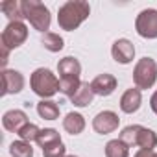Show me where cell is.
<instances>
[{"label":"cell","instance_id":"6da1fadb","mask_svg":"<svg viewBox=\"0 0 157 157\" xmlns=\"http://www.w3.org/2000/svg\"><path fill=\"white\" fill-rule=\"evenodd\" d=\"M91 15V6L83 0H68L57 11V24L65 32H74L80 28Z\"/></svg>","mask_w":157,"mask_h":157},{"label":"cell","instance_id":"7a4b0ae2","mask_svg":"<svg viewBox=\"0 0 157 157\" xmlns=\"http://www.w3.org/2000/svg\"><path fill=\"white\" fill-rule=\"evenodd\" d=\"M30 87L43 100H50L54 94L59 93V78L50 68L41 67V68H35L33 74L30 76Z\"/></svg>","mask_w":157,"mask_h":157},{"label":"cell","instance_id":"3957f363","mask_svg":"<svg viewBox=\"0 0 157 157\" xmlns=\"http://www.w3.org/2000/svg\"><path fill=\"white\" fill-rule=\"evenodd\" d=\"M22 13H24V19L33 26V30L41 33H46V30H50L52 15L43 2H39V0H22Z\"/></svg>","mask_w":157,"mask_h":157},{"label":"cell","instance_id":"277c9868","mask_svg":"<svg viewBox=\"0 0 157 157\" xmlns=\"http://www.w3.org/2000/svg\"><path fill=\"white\" fill-rule=\"evenodd\" d=\"M157 82V63L153 57L144 56L137 61L135 68H133V83L137 89L146 91L151 89Z\"/></svg>","mask_w":157,"mask_h":157},{"label":"cell","instance_id":"5b68a950","mask_svg":"<svg viewBox=\"0 0 157 157\" xmlns=\"http://www.w3.org/2000/svg\"><path fill=\"white\" fill-rule=\"evenodd\" d=\"M26 39H28V26L24 22H8V26L2 30V35H0L2 46L10 50L22 46Z\"/></svg>","mask_w":157,"mask_h":157},{"label":"cell","instance_id":"8992f818","mask_svg":"<svg viewBox=\"0 0 157 157\" xmlns=\"http://www.w3.org/2000/svg\"><path fill=\"white\" fill-rule=\"evenodd\" d=\"M135 30L142 39H157V10H142L135 19Z\"/></svg>","mask_w":157,"mask_h":157},{"label":"cell","instance_id":"52a82bcc","mask_svg":"<svg viewBox=\"0 0 157 157\" xmlns=\"http://www.w3.org/2000/svg\"><path fill=\"white\" fill-rule=\"evenodd\" d=\"M118 124H120V118L115 111H100L94 118H93V129L98 133V135H107V133H113L118 129Z\"/></svg>","mask_w":157,"mask_h":157},{"label":"cell","instance_id":"ba28073f","mask_svg":"<svg viewBox=\"0 0 157 157\" xmlns=\"http://www.w3.org/2000/svg\"><path fill=\"white\" fill-rule=\"evenodd\" d=\"M24 85H26V80L19 70H11V68L2 70V94L4 96L19 94L24 89Z\"/></svg>","mask_w":157,"mask_h":157},{"label":"cell","instance_id":"9c48e42d","mask_svg":"<svg viewBox=\"0 0 157 157\" xmlns=\"http://www.w3.org/2000/svg\"><path fill=\"white\" fill-rule=\"evenodd\" d=\"M117 78L109 72H104V74H98L94 80L91 82V89L94 93V96H111L115 91H117Z\"/></svg>","mask_w":157,"mask_h":157},{"label":"cell","instance_id":"30bf717a","mask_svg":"<svg viewBox=\"0 0 157 157\" xmlns=\"http://www.w3.org/2000/svg\"><path fill=\"white\" fill-rule=\"evenodd\" d=\"M111 56L120 65H129L135 57V46L129 39H117L111 46Z\"/></svg>","mask_w":157,"mask_h":157},{"label":"cell","instance_id":"8fae6325","mask_svg":"<svg viewBox=\"0 0 157 157\" xmlns=\"http://www.w3.org/2000/svg\"><path fill=\"white\" fill-rule=\"evenodd\" d=\"M28 124V115L22 109H10L4 113L2 117V126L4 129L11 131V133H19L21 128H24Z\"/></svg>","mask_w":157,"mask_h":157},{"label":"cell","instance_id":"7c38bea8","mask_svg":"<svg viewBox=\"0 0 157 157\" xmlns=\"http://www.w3.org/2000/svg\"><path fill=\"white\" fill-rule=\"evenodd\" d=\"M140 104H142V94H140V89L137 87H131L128 89L122 96H120V109L122 113L126 115H133L140 109Z\"/></svg>","mask_w":157,"mask_h":157},{"label":"cell","instance_id":"4fadbf2b","mask_svg":"<svg viewBox=\"0 0 157 157\" xmlns=\"http://www.w3.org/2000/svg\"><path fill=\"white\" fill-rule=\"evenodd\" d=\"M57 72H59V80H63V78H78V80H80V76H82V63L78 61L76 57H72V56H67V57L59 59Z\"/></svg>","mask_w":157,"mask_h":157},{"label":"cell","instance_id":"5bb4252c","mask_svg":"<svg viewBox=\"0 0 157 157\" xmlns=\"http://www.w3.org/2000/svg\"><path fill=\"white\" fill-rule=\"evenodd\" d=\"M63 129L68 135H80V133H83V129H85V118H83V115L82 113H76V111L67 113V117L63 118Z\"/></svg>","mask_w":157,"mask_h":157},{"label":"cell","instance_id":"9a60e30c","mask_svg":"<svg viewBox=\"0 0 157 157\" xmlns=\"http://www.w3.org/2000/svg\"><path fill=\"white\" fill-rule=\"evenodd\" d=\"M93 98H94V93L91 89V83L89 82H82L80 89L70 96V102L74 104V107H89L93 104Z\"/></svg>","mask_w":157,"mask_h":157},{"label":"cell","instance_id":"2e32d148","mask_svg":"<svg viewBox=\"0 0 157 157\" xmlns=\"http://www.w3.org/2000/svg\"><path fill=\"white\" fill-rule=\"evenodd\" d=\"M0 10L10 19V22H22V19H24L22 2H19V0H6V2L0 4Z\"/></svg>","mask_w":157,"mask_h":157},{"label":"cell","instance_id":"e0dca14e","mask_svg":"<svg viewBox=\"0 0 157 157\" xmlns=\"http://www.w3.org/2000/svg\"><path fill=\"white\" fill-rule=\"evenodd\" d=\"M37 115L44 120H57L59 118V105L54 100H41L37 102Z\"/></svg>","mask_w":157,"mask_h":157},{"label":"cell","instance_id":"ac0fdd59","mask_svg":"<svg viewBox=\"0 0 157 157\" xmlns=\"http://www.w3.org/2000/svg\"><path fill=\"white\" fill-rule=\"evenodd\" d=\"M137 146L139 150H153L157 146V133L150 128H140L137 135Z\"/></svg>","mask_w":157,"mask_h":157},{"label":"cell","instance_id":"d6986e66","mask_svg":"<svg viewBox=\"0 0 157 157\" xmlns=\"http://www.w3.org/2000/svg\"><path fill=\"white\" fill-rule=\"evenodd\" d=\"M41 44L48 50V52H61L63 46H65V41L59 33H54V32H46L43 33L41 37Z\"/></svg>","mask_w":157,"mask_h":157},{"label":"cell","instance_id":"ffe728a7","mask_svg":"<svg viewBox=\"0 0 157 157\" xmlns=\"http://www.w3.org/2000/svg\"><path fill=\"white\" fill-rule=\"evenodd\" d=\"M105 157H129V146L120 139H113L105 144Z\"/></svg>","mask_w":157,"mask_h":157},{"label":"cell","instance_id":"44dd1931","mask_svg":"<svg viewBox=\"0 0 157 157\" xmlns=\"http://www.w3.org/2000/svg\"><path fill=\"white\" fill-rule=\"evenodd\" d=\"M35 142L39 144V148L44 150V148H48V146H52L56 142H61V135L54 128H44V129H41V133H39V137H37Z\"/></svg>","mask_w":157,"mask_h":157},{"label":"cell","instance_id":"7402d4cb","mask_svg":"<svg viewBox=\"0 0 157 157\" xmlns=\"http://www.w3.org/2000/svg\"><path fill=\"white\" fill-rule=\"evenodd\" d=\"M10 153L11 157H33V148H32V142H26V140H13L10 144Z\"/></svg>","mask_w":157,"mask_h":157},{"label":"cell","instance_id":"603a6c76","mask_svg":"<svg viewBox=\"0 0 157 157\" xmlns=\"http://www.w3.org/2000/svg\"><path fill=\"white\" fill-rule=\"evenodd\" d=\"M80 85H82V80H78V78H63V80H59V93L70 98L80 89Z\"/></svg>","mask_w":157,"mask_h":157},{"label":"cell","instance_id":"cb8c5ba5","mask_svg":"<svg viewBox=\"0 0 157 157\" xmlns=\"http://www.w3.org/2000/svg\"><path fill=\"white\" fill-rule=\"evenodd\" d=\"M142 126H139V124H131V126H126L122 131H120V140L122 142H126L129 148L131 146H137V135H139V129H140Z\"/></svg>","mask_w":157,"mask_h":157},{"label":"cell","instance_id":"d4e9b609","mask_svg":"<svg viewBox=\"0 0 157 157\" xmlns=\"http://www.w3.org/2000/svg\"><path fill=\"white\" fill-rule=\"evenodd\" d=\"M39 133H41L39 126H35V124L28 122L24 128H21V131H19L17 135H19V139H21V140H26V142H35V140H37V137H39Z\"/></svg>","mask_w":157,"mask_h":157},{"label":"cell","instance_id":"484cf974","mask_svg":"<svg viewBox=\"0 0 157 157\" xmlns=\"http://www.w3.org/2000/svg\"><path fill=\"white\" fill-rule=\"evenodd\" d=\"M43 157H67V148H65L63 140L44 148L43 150Z\"/></svg>","mask_w":157,"mask_h":157},{"label":"cell","instance_id":"4316f807","mask_svg":"<svg viewBox=\"0 0 157 157\" xmlns=\"http://www.w3.org/2000/svg\"><path fill=\"white\" fill-rule=\"evenodd\" d=\"M0 52H2V59H0V65H2V70H6V65H8V61H10V52H11V50L0 44Z\"/></svg>","mask_w":157,"mask_h":157},{"label":"cell","instance_id":"83f0119b","mask_svg":"<svg viewBox=\"0 0 157 157\" xmlns=\"http://www.w3.org/2000/svg\"><path fill=\"white\" fill-rule=\"evenodd\" d=\"M133 157H157V153L153 150H139Z\"/></svg>","mask_w":157,"mask_h":157},{"label":"cell","instance_id":"f1b7e54d","mask_svg":"<svg viewBox=\"0 0 157 157\" xmlns=\"http://www.w3.org/2000/svg\"><path fill=\"white\" fill-rule=\"evenodd\" d=\"M150 107H151V111L157 115V91L151 94V98H150Z\"/></svg>","mask_w":157,"mask_h":157},{"label":"cell","instance_id":"f546056e","mask_svg":"<svg viewBox=\"0 0 157 157\" xmlns=\"http://www.w3.org/2000/svg\"><path fill=\"white\" fill-rule=\"evenodd\" d=\"M67 157H78V155H67Z\"/></svg>","mask_w":157,"mask_h":157}]
</instances>
